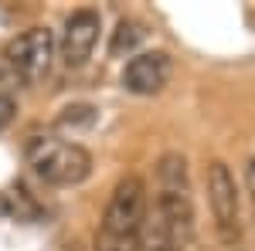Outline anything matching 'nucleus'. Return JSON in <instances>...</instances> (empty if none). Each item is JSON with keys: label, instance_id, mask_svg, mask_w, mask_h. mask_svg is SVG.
<instances>
[{"label": "nucleus", "instance_id": "obj_3", "mask_svg": "<svg viewBox=\"0 0 255 251\" xmlns=\"http://www.w3.org/2000/svg\"><path fill=\"white\" fill-rule=\"evenodd\" d=\"M24 160L31 173L48 187H79L92 173V156L79 143L58 136H31L24 146Z\"/></svg>", "mask_w": 255, "mask_h": 251}, {"label": "nucleus", "instance_id": "obj_6", "mask_svg": "<svg viewBox=\"0 0 255 251\" xmlns=\"http://www.w3.org/2000/svg\"><path fill=\"white\" fill-rule=\"evenodd\" d=\"M99 31H102V20H99V10H72L65 24H61V38H58V55L68 68H79L89 61L92 48L99 41Z\"/></svg>", "mask_w": 255, "mask_h": 251}, {"label": "nucleus", "instance_id": "obj_7", "mask_svg": "<svg viewBox=\"0 0 255 251\" xmlns=\"http://www.w3.org/2000/svg\"><path fill=\"white\" fill-rule=\"evenodd\" d=\"M174 75V61L167 51H136L123 68V88L133 95H157Z\"/></svg>", "mask_w": 255, "mask_h": 251}, {"label": "nucleus", "instance_id": "obj_14", "mask_svg": "<svg viewBox=\"0 0 255 251\" xmlns=\"http://www.w3.org/2000/svg\"><path fill=\"white\" fill-rule=\"evenodd\" d=\"M245 176H249V190H252V197H255V160L249 163V173Z\"/></svg>", "mask_w": 255, "mask_h": 251}, {"label": "nucleus", "instance_id": "obj_1", "mask_svg": "<svg viewBox=\"0 0 255 251\" xmlns=\"http://www.w3.org/2000/svg\"><path fill=\"white\" fill-rule=\"evenodd\" d=\"M146 234H157L184 248L194 231V200L187 183V160L180 153H167L157 163V197L153 211H146Z\"/></svg>", "mask_w": 255, "mask_h": 251}, {"label": "nucleus", "instance_id": "obj_5", "mask_svg": "<svg viewBox=\"0 0 255 251\" xmlns=\"http://www.w3.org/2000/svg\"><path fill=\"white\" fill-rule=\"evenodd\" d=\"M204 183H208V204H211V217H215V228L221 234L225 245H235L238 238V187L232 170L221 163V160H211L208 163V173H204Z\"/></svg>", "mask_w": 255, "mask_h": 251}, {"label": "nucleus", "instance_id": "obj_8", "mask_svg": "<svg viewBox=\"0 0 255 251\" xmlns=\"http://www.w3.org/2000/svg\"><path fill=\"white\" fill-rule=\"evenodd\" d=\"M143 38H146V31H143L139 20H119L113 38H109V55H113V58H123V55L133 58V51H136V44Z\"/></svg>", "mask_w": 255, "mask_h": 251}, {"label": "nucleus", "instance_id": "obj_12", "mask_svg": "<svg viewBox=\"0 0 255 251\" xmlns=\"http://www.w3.org/2000/svg\"><path fill=\"white\" fill-rule=\"evenodd\" d=\"M139 251H184V248H177L174 241H167V238H157V234L143 231V248Z\"/></svg>", "mask_w": 255, "mask_h": 251}, {"label": "nucleus", "instance_id": "obj_2", "mask_svg": "<svg viewBox=\"0 0 255 251\" xmlns=\"http://www.w3.org/2000/svg\"><path fill=\"white\" fill-rule=\"evenodd\" d=\"M146 228V187L136 173L123 176L106 204L96 234V251H139Z\"/></svg>", "mask_w": 255, "mask_h": 251}, {"label": "nucleus", "instance_id": "obj_9", "mask_svg": "<svg viewBox=\"0 0 255 251\" xmlns=\"http://www.w3.org/2000/svg\"><path fill=\"white\" fill-rule=\"evenodd\" d=\"M3 204L14 211L17 221H27V217H38V204L31 200V193L24 190V187H10V190L3 193Z\"/></svg>", "mask_w": 255, "mask_h": 251}, {"label": "nucleus", "instance_id": "obj_11", "mask_svg": "<svg viewBox=\"0 0 255 251\" xmlns=\"http://www.w3.org/2000/svg\"><path fill=\"white\" fill-rule=\"evenodd\" d=\"M96 119V109L92 105H68L65 112H61V119H58V126H79V122H92Z\"/></svg>", "mask_w": 255, "mask_h": 251}, {"label": "nucleus", "instance_id": "obj_13", "mask_svg": "<svg viewBox=\"0 0 255 251\" xmlns=\"http://www.w3.org/2000/svg\"><path fill=\"white\" fill-rule=\"evenodd\" d=\"M14 112H17L14 98H3V95H0V129H7V126L14 122Z\"/></svg>", "mask_w": 255, "mask_h": 251}, {"label": "nucleus", "instance_id": "obj_10", "mask_svg": "<svg viewBox=\"0 0 255 251\" xmlns=\"http://www.w3.org/2000/svg\"><path fill=\"white\" fill-rule=\"evenodd\" d=\"M20 85H24L20 75L10 68V61L3 58V51H0V95H3V98H14V92H17Z\"/></svg>", "mask_w": 255, "mask_h": 251}, {"label": "nucleus", "instance_id": "obj_4", "mask_svg": "<svg viewBox=\"0 0 255 251\" xmlns=\"http://www.w3.org/2000/svg\"><path fill=\"white\" fill-rule=\"evenodd\" d=\"M55 51H58V41L48 27H27L14 41H7L3 58L10 61V68L20 75V82H38L51 72Z\"/></svg>", "mask_w": 255, "mask_h": 251}]
</instances>
